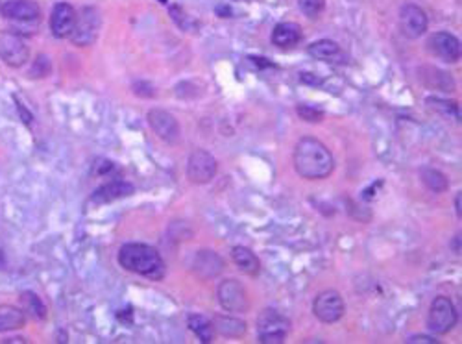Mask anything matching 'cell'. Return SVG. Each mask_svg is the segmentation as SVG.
I'll list each match as a JSON object with an SVG mask.
<instances>
[{
	"label": "cell",
	"mask_w": 462,
	"mask_h": 344,
	"mask_svg": "<svg viewBox=\"0 0 462 344\" xmlns=\"http://www.w3.org/2000/svg\"><path fill=\"white\" fill-rule=\"evenodd\" d=\"M292 162H294L296 172L307 180H324V178L331 176L335 169L331 150L324 145L322 141L311 137V135L301 137L298 141Z\"/></svg>",
	"instance_id": "1"
},
{
	"label": "cell",
	"mask_w": 462,
	"mask_h": 344,
	"mask_svg": "<svg viewBox=\"0 0 462 344\" xmlns=\"http://www.w3.org/2000/svg\"><path fill=\"white\" fill-rule=\"evenodd\" d=\"M118 263L128 272L139 274L148 280H163L167 267L157 248L145 242H128L118 250Z\"/></svg>",
	"instance_id": "2"
},
{
	"label": "cell",
	"mask_w": 462,
	"mask_h": 344,
	"mask_svg": "<svg viewBox=\"0 0 462 344\" xmlns=\"http://www.w3.org/2000/svg\"><path fill=\"white\" fill-rule=\"evenodd\" d=\"M290 322L274 309H264L257 318V337L264 344H280L289 337Z\"/></svg>",
	"instance_id": "3"
},
{
	"label": "cell",
	"mask_w": 462,
	"mask_h": 344,
	"mask_svg": "<svg viewBox=\"0 0 462 344\" xmlns=\"http://www.w3.org/2000/svg\"><path fill=\"white\" fill-rule=\"evenodd\" d=\"M457 309L453 306V302L447 296H436L429 309V320L427 328L431 334L446 335L449 334L455 324H457Z\"/></svg>",
	"instance_id": "4"
},
{
	"label": "cell",
	"mask_w": 462,
	"mask_h": 344,
	"mask_svg": "<svg viewBox=\"0 0 462 344\" xmlns=\"http://www.w3.org/2000/svg\"><path fill=\"white\" fill-rule=\"evenodd\" d=\"M0 59L13 69L26 65L30 59V49L21 33L2 30L0 32Z\"/></svg>",
	"instance_id": "5"
},
{
	"label": "cell",
	"mask_w": 462,
	"mask_h": 344,
	"mask_svg": "<svg viewBox=\"0 0 462 344\" xmlns=\"http://www.w3.org/2000/svg\"><path fill=\"white\" fill-rule=\"evenodd\" d=\"M312 313L314 317L324 324H335L339 322L340 318L344 317L346 313V304L342 300V296L335 289H328L320 292L314 298L312 304Z\"/></svg>",
	"instance_id": "6"
},
{
	"label": "cell",
	"mask_w": 462,
	"mask_h": 344,
	"mask_svg": "<svg viewBox=\"0 0 462 344\" xmlns=\"http://www.w3.org/2000/svg\"><path fill=\"white\" fill-rule=\"evenodd\" d=\"M100 13H98L97 8H91L87 6L80 13H76V24L74 30L70 33L72 38V43L78 45V47H87L91 45L98 36V30H100Z\"/></svg>",
	"instance_id": "7"
},
{
	"label": "cell",
	"mask_w": 462,
	"mask_h": 344,
	"mask_svg": "<svg viewBox=\"0 0 462 344\" xmlns=\"http://www.w3.org/2000/svg\"><path fill=\"white\" fill-rule=\"evenodd\" d=\"M216 174V159L204 148L191 152L187 162V178L194 185L209 183Z\"/></svg>",
	"instance_id": "8"
},
{
	"label": "cell",
	"mask_w": 462,
	"mask_h": 344,
	"mask_svg": "<svg viewBox=\"0 0 462 344\" xmlns=\"http://www.w3.org/2000/svg\"><path fill=\"white\" fill-rule=\"evenodd\" d=\"M216 296H218V302L226 311L244 313L250 307V298H248L241 281L224 280L216 289Z\"/></svg>",
	"instance_id": "9"
},
{
	"label": "cell",
	"mask_w": 462,
	"mask_h": 344,
	"mask_svg": "<svg viewBox=\"0 0 462 344\" xmlns=\"http://www.w3.org/2000/svg\"><path fill=\"white\" fill-rule=\"evenodd\" d=\"M427 50L446 63H457L461 59V41L449 32H435L427 39Z\"/></svg>",
	"instance_id": "10"
},
{
	"label": "cell",
	"mask_w": 462,
	"mask_h": 344,
	"mask_svg": "<svg viewBox=\"0 0 462 344\" xmlns=\"http://www.w3.org/2000/svg\"><path fill=\"white\" fill-rule=\"evenodd\" d=\"M0 15L21 24H38L41 10L33 0H8L0 6Z\"/></svg>",
	"instance_id": "11"
},
{
	"label": "cell",
	"mask_w": 462,
	"mask_h": 344,
	"mask_svg": "<svg viewBox=\"0 0 462 344\" xmlns=\"http://www.w3.org/2000/svg\"><path fill=\"white\" fill-rule=\"evenodd\" d=\"M148 124L154 130L157 137H161L168 145H176L180 141V123L176 120L173 114H168L165 109H152L148 111Z\"/></svg>",
	"instance_id": "12"
},
{
	"label": "cell",
	"mask_w": 462,
	"mask_h": 344,
	"mask_svg": "<svg viewBox=\"0 0 462 344\" xmlns=\"http://www.w3.org/2000/svg\"><path fill=\"white\" fill-rule=\"evenodd\" d=\"M399 24H401V30L408 39H418L427 32L429 19L420 6L405 4L399 10Z\"/></svg>",
	"instance_id": "13"
},
{
	"label": "cell",
	"mask_w": 462,
	"mask_h": 344,
	"mask_svg": "<svg viewBox=\"0 0 462 344\" xmlns=\"http://www.w3.org/2000/svg\"><path fill=\"white\" fill-rule=\"evenodd\" d=\"M76 24V10L69 2H58L50 15V30L54 38L65 39L70 38Z\"/></svg>",
	"instance_id": "14"
},
{
	"label": "cell",
	"mask_w": 462,
	"mask_h": 344,
	"mask_svg": "<svg viewBox=\"0 0 462 344\" xmlns=\"http://www.w3.org/2000/svg\"><path fill=\"white\" fill-rule=\"evenodd\" d=\"M303 39V32H301V28L296 24V22H278L274 28V32H272V43L278 47V49L289 50L294 49L300 45V41Z\"/></svg>",
	"instance_id": "15"
},
{
	"label": "cell",
	"mask_w": 462,
	"mask_h": 344,
	"mask_svg": "<svg viewBox=\"0 0 462 344\" xmlns=\"http://www.w3.org/2000/svg\"><path fill=\"white\" fill-rule=\"evenodd\" d=\"M194 270L202 278H216L224 270V261L218 253L211 252V250H202L194 259Z\"/></svg>",
	"instance_id": "16"
},
{
	"label": "cell",
	"mask_w": 462,
	"mask_h": 344,
	"mask_svg": "<svg viewBox=\"0 0 462 344\" xmlns=\"http://www.w3.org/2000/svg\"><path fill=\"white\" fill-rule=\"evenodd\" d=\"M134 193V185H129L126 182H111L106 183L102 187H98L95 193H93L91 200L95 204H108V202H113V200L122 198V196H128V194Z\"/></svg>",
	"instance_id": "17"
},
{
	"label": "cell",
	"mask_w": 462,
	"mask_h": 344,
	"mask_svg": "<svg viewBox=\"0 0 462 344\" xmlns=\"http://www.w3.org/2000/svg\"><path fill=\"white\" fill-rule=\"evenodd\" d=\"M231 259L233 263L239 267V269L244 272V274L250 276H257L259 269H261V263H259V258L255 253L246 247H235L231 250Z\"/></svg>",
	"instance_id": "18"
},
{
	"label": "cell",
	"mask_w": 462,
	"mask_h": 344,
	"mask_svg": "<svg viewBox=\"0 0 462 344\" xmlns=\"http://www.w3.org/2000/svg\"><path fill=\"white\" fill-rule=\"evenodd\" d=\"M307 52L312 56V58L322 59V61H339L342 59L344 52L339 47V43H335L331 39H320V41H314V43L309 45Z\"/></svg>",
	"instance_id": "19"
},
{
	"label": "cell",
	"mask_w": 462,
	"mask_h": 344,
	"mask_svg": "<svg viewBox=\"0 0 462 344\" xmlns=\"http://www.w3.org/2000/svg\"><path fill=\"white\" fill-rule=\"evenodd\" d=\"M26 313L15 306H0V334L24 328Z\"/></svg>",
	"instance_id": "20"
},
{
	"label": "cell",
	"mask_w": 462,
	"mask_h": 344,
	"mask_svg": "<svg viewBox=\"0 0 462 344\" xmlns=\"http://www.w3.org/2000/svg\"><path fill=\"white\" fill-rule=\"evenodd\" d=\"M215 331H218L224 337H241L246 334V322L241 318L226 317V315H215L213 318Z\"/></svg>",
	"instance_id": "21"
},
{
	"label": "cell",
	"mask_w": 462,
	"mask_h": 344,
	"mask_svg": "<svg viewBox=\"0 0 462 344\" xmlns=\"http://www.w3.org/2000/svg\"><path fill=\"white\" fill-rule=\"evenodd\" d=\"M187 324L191 331L198 337L202 343H211L215 337V326L211 322L209 318H205L204 315H189Z\"/></svg>",
	"instance_id": "22"
},
{
	"label": "cell",
	"mask_w": 462,
	"mask_h": 344,
	"mask_svg": "<svg viewBox=\"0 0 462 344\" xmlns=\"http://www.w3.org/2000/svg\"><path fill=\"white\" fill-rule=\"evenodd\" d=\"M21 304L24 307V313L30 315V317L38 318V320H43L47 317V307H45L43 300L39 298L35 292H22L21 295Z\"/></svg>",
	"instance_id": "23"
},
{
	"label": "cell",
	"mask_w": 462,
	"mask_h": 344,
	"mask_svg": "<svg viewBox=\"0 0 462 344\" xmlns=\"http://www.w3.org/2000/svg\"><path fill=\"white\" fill-rule=\"evenodd\" d=\"M422 182L433 193H444L449 185L446 174H442L440 171H435V169H425L422 172Z\"/></svg>",
	"instance_id": "24"
},
{
	"label": "cell",
	"mask_w": 462,
	"mask_h": 344,
	"mask_svg": "<svg viewBox=\"0 0 462 344\" xmlns=\"http://www.w3.org/2000/svg\"><path fill=\"white\" fill-rule=\"evenodd\" d=\"M298 8L307 19H318L326 10V0H298Z\"/></svg>",
	"instance_id": "25"
},
{
	"label": "cell",
	"mask_w": 462,
	"mask_h": 344,
	"mask_svg": "<svg viewBox=\"0 0 462 344\" xmlns=\"http://www.w3.org/2000/svg\"><path fill=\"white\" fill-rule=\"evenodd\" d=\"M427 106H433L435 111L438 114L446 115V117H461V111H459V106L455 102H449V100H442V98H427Z\"/></svg>",
	"instance_id": "26"
},
{
	"label": "cell",
	"mask_w": 462,
	"mask_h": 344,
	"mask_svg": "<svg viewBox=\"0 0 462 344\" xmlns=\"http://www.w3.org/2000/svg\"><path fill=\"white\" fill-rule=\"evenodd\" d=\"M296 109H298V115H300L303 120H307V123H320L324 118L322 109L309 106V104H300Z\"/></svg>",
	"instance_id": "27"
},
{
	"label": "cell",
	"mask_w": 462,
	"mask_h": 344,
	"mask_svg": "<svg viewBox=\"0 0 462 344\" xmlns=\"http://www.w3.org/2000/svg\"><path fill=\"white\" fill-rule=\"evenodd\" d=\"M408 344H436V337H431V335H413L407 339Z\"/></svg>",
	"instance_id": "28"
},
{
	"label": "cell",
	"mask_w": 462,
	"mask_h": 344,
	"mask_svg": "<svg viewBox=\"0 0 462 344\" xmlns=\"http://www.w3.org/2000/svg\"><path fill=\"white\" fill-rule=\"evenodd\" d=\"M455 210H457V217H461V194L455 196Z\"/></svg>",
	"instance_id": "29"
},
{
	"label": "cell",
	"mask_w": 462,
	"mask_h": 344,
	"mask_svg": "<svg viewBox=\"0 0 462 344\" xmlns=\"http://www.w3.org/2000/svg\"><path fill=\"white\" fill-rule=\"evenodd\" d=\"M8 343H26L24 339H8Z\"/></svg>",
	"instance_id": "30"
}]
</instances>
